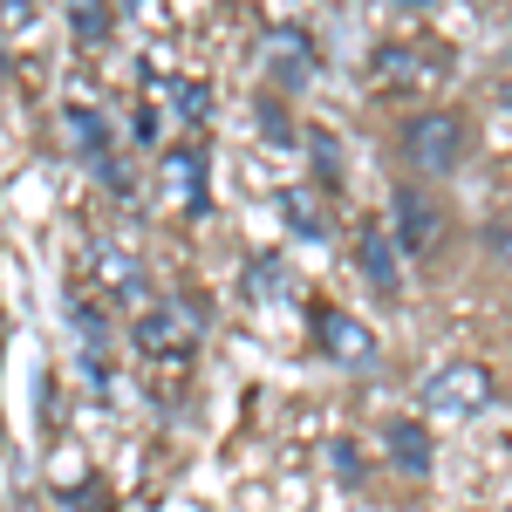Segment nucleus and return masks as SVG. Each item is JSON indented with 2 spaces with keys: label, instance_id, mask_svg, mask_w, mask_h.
Listing matches in <instances>:
<instances>
[{
  "label": "nucleus",
  "instance_id": "obj_13",
  "mask_svg": "<svg viewBox=\"0 0 512 512\" xmlns=\"http://www.w3.org/2000/svg\"><path fill=\"white\" fill-rule=\"evenodd\" d=\"M280 212H287V226H301L308 239H321V233H328V219H321V205H315V198L287 192V198H280Z\"/></svg>",
  "mask_w": 512,
  "mask_h": 512
},
{
  "label": "nucleus",
  "instance_id": "obj_6",
  "mask_svg": "<svg viewBox=\"0 0 512 512\" xmlns=\"http://www.w3.org/2000/svg\"><path fill=\"white\" fill-rule=\"evenodd\" d=\"M355 260H362V274H369V287H376L383 301H403V274H396V239L383 233V226H362V239H355Z\"/></svg>",
  "mask_w": 512,
  "mask_h": 512
},
{
  "label": "nucleus",
  "instance_id": "obj_7",
  "mask_svg": "<svg viewBox=\"0 0 512 512\" xmlns=\"http://www.w3.org/2000/svg\"><path fill=\"white\" fill-rule=\"evenodd\" d=\"M137 349L144 355H185L192 349V315H185V308H144V321H137Z\"/></svg>",
  "mask_w": 512,
  "mask_h": 512
},
{
  "label": "nucleus",
  "instance_id": "obj_10",
  "mask_svg": "<svg viewBox=\"0 0 512 512\" xmlns=\"http://www.w3.org/2000/svg\"><path fill=\"white\" fill-rule=\"evenodd\" d=\"M383 444L396 451V465H403V472H431V437L417 431V424H390Z\"/></svg>",
  "mask_w": 512,
  "mask_h": 512
},
{
  "label": "nucleus",
  "instance_id": "obj_3",
  "mask_svg": "<svg viewBox=\"0 0 512 512\" xmlns=\"http://www.w3.org/2000/svg\"><path fill=\"white\" fill-rule=\"evenodd\" d=\"M315 342H321V355H335L349 369H369L376 362V335L355 315H342V308H315Z\"/></svg>",
  "mask_w": 512,
  "mask_h": 512
},
{
  "label": "nucleus",
  "instance_id": "obj_4",
  "mask_svg": "<svg viewBox=\"0 0 512 512\" xmlns=\"http://www.w3.org/2000/svg\"><path fill=\"white\" fill-rule=\"evenodd\" d=\"M89 280H96V294H110V301H144V308H151V280H144V267H137L123 246H89Z\"/></svg>",
  "mask_w": 512,
  "mask_h": 512
},
{
  "label": "nucleus",
  "instance_id": "obj_5",
  "mask_svg": "<svg viewBox=\"0 0 512 512\" xmlns=\"http://www.w3.org/2000/svg\"><path fill=\"white\" fill-rule=\"evenodd\" d=\"M437 239H444L437 205L417 192V185H396V246H403V253H437Z\"/></svg>",
  "mask_w": 512,
  "mask_h": 512
},
{
  "label": "nucleus",
  "instance_id": "obj_12",
  "mask_svg": "<svg viewBox=\"0 0 512 512\" xmlns=\"http://www.w3.org/2000/svg\"><path fill=\"white\" fill-rule=\"evenodd\" d=\"M267 55H274L280 69H287L280 82H301L308 69H315V48H308V41H294V35H274V41H267Z\"/></svg>",
  "mask_w": 512,
  "mask_h": 512
},
{
  "label": "nucleus",
  "instance_id": "obj_8",
  "mask_svg": "<svg viewBox=\"0 0 512 512\" xmlns=\"http://www.w3.org/2000/svg\"><path fill=\"white\" fill-rule=\"evenodd\" d=\"M158 178H164V192L178 198L185 212H192V205H205V158H198L192 144H178V151H164Z\"/></svg>",
  "mask_w": 512,
  "mask_h": 512
},
{
  "label": "nucleus",
  "instance_id": "obj_1",
  "mask_svg": "<svg viewBox=\"0 0 512 512\" xmlns=\"http://www.w3.org/2000/svg\"><path fill=\"white\" fill-rule=\"evenodd\" d=\"M417 403H424L431 417H444V424L478 417V410H492V369H485V362H444L437 376H424Z\"/></svg>",
  "mask_w": 512,
  "mask_h": 512
},
{
  "label": "nucleus",
  "instance_id": "obj_2",
  "mask_svg": "<svg viewBox=\"0 0 512 512\" xmlns=\"http://www.w3.org/2000/svg\"><path fill=\"white\" fill-rule=\"evenodd\" d=\"M465 144H472V130H465L458 110H424V117L403 123V158L417 171H458Z\"/></svg>",
  "mask_w": 512,
  "mask_h": 512
},
{
  "label": "nucleus",
  "instance_id": "obj_11",
  "mask_svg": "<svg viewBox=\"0 0 512 512\" xmlns=\"http://www.w3.org/2000/svg\"><path fill=\"white\" fill-rule=\"evenodd\" d=\"M69 130H76L69 144H76V151H82L89 164H103V158H110V137H103V117H96V110H89V117H82V110H69Z\"/></svg>",
  "mask_w": 512,
  "mask_h": 512
},
{
  "label": "nucleus",
  "instance_id": "obj_9",
  "mask_svg": "<svg viewBox=\"0 0 512 512\" xmlns=\"http://www.w3.org/2000/svg\"><path fill=\"white\" fill-rule=\"evenodd\" d=\"M69 28H76L82 48H103L110 28H117V14H110V0H69Z\"/></svg>",
  "mask_w": 512,
  "mask_h": 512
}]
</instances>
